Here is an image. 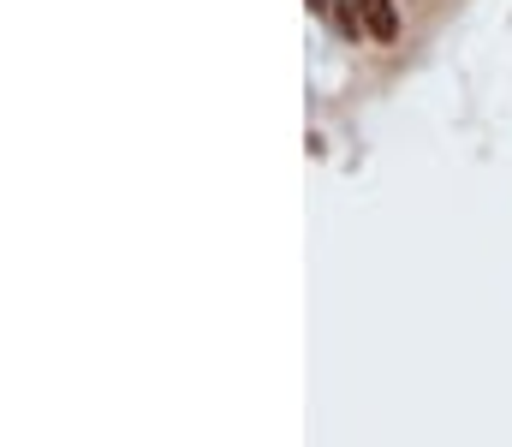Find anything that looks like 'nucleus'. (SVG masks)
<instances>
[{
    "instance_id": "nucleus-1",
    "label": "nucleus",
    "mask_w": 512,
    "mask_h": 447,
    "mask_svg": "<svg viewBox=\"0 0 512 447\" xmlns=\"http://www.w3.org/2000/svg\"><path fill=\"white\" fill-rule=\"evenodd\" d=\"M358 6H364V24H370L376 42H393V36H399V12H393V0H358Z\"/></svg>"
},
{
    "instance_id": "nucleus-2",
    "label": "nucleus",
    "mask_w": 512,
    "mask_h": 447,
    "mask_svg": "<svg viewBox=\"0 0 512 447\" xmlns=\"http://www.w3.org/2000/svg\"><path fill=\"white\" fill-rule=\"evenodd\" d=\"M328 6H334V0H310V12H328Z\"/></svg>"
}]
</instances>
